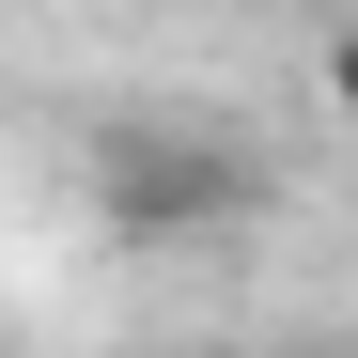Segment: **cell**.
Wrapping results in <instances>:
<instances>
[{
	"label": "cell",
	"mask_w": 358,
	"mask_h": 358,
	"mask_svg": "<svg viewBox=\"0 0 358 358\" xmlns=\"http://www.w3.org/2000/svg\"><path fill=\"white\" fill-rule=\"evenodd\" d=\"M94 218L141 234V250L234 234V218H265V156L218 141V125H109V141H94Z\"/></svg>",
	"instance_id": "6da1fadb"
},
{
	"label": "cell",
	"mask_w": 358,
	"mask_h": 358,
	"mask_svg": "<svg viewBox=\"0 0 358 358\" xmlns=\"http://www.w3.org/2000/svg\"><path fill=\"white\" fill-rule=\"evenodd\" d=\"M327 109H343V125H358V16L327 31Z\"/></svg>",
	"instance_id": "7a4b0ae2"
},
{
	"label": "cell",
	"mask_w": 358,
	"mask_h": 358,
	"mask_svg": "<svg viewBox=\"0 0 358 358\" xmlns=\"http://www.w3.org/2000/svg\"><path fill=\"white\" fill-rule=\"evenodd\" d=\"M343 358H358V343H343Z\"/></svg>",
	"instance_id": "3957f363"
}]
</instances>
